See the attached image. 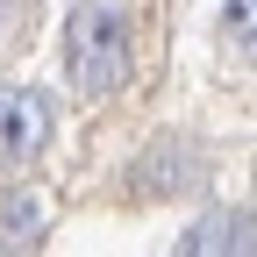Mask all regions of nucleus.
I'll use <instances>...</instances> for the list:
<instances>
[{"mask_svg": "<svg viewBox=\"0 0 257 257\" xmlns=\"http://www.w3.org/2000/svg\"><path fill=\"white\" fill-rule=\"evenodd\" d=\"M43 143H50V100H43V93L8 86V93H0V172L29 165Z\"/></svg>", "mask_w": 257, "mask_h": 257, "instance_id": "f03ea898", "label": "nucleus"}, {"mask_svg": "<svg viewBox=\"0 0 257 257\" xmlns=\"http://www.w3.org/2000/svg\"><path fill=\"white\" fill-rule=\"evenodd\" d=\"M0 22H15V0H0Z\"/></svg>", "mask_w": 257, "mask_h": 257, "instance_id": "39448f33", "label": "nucleus"}, {"mask_svg": "<svg viewBox=\"0 0 257 257\" xmlns=\"http://www.w3.org/2000/svg\"><path fill=\"white\" fill-rule=\"evenodd\" d=\"M221 36H229L236 57L257 64V0H221Z\"/></svg>", "mask_w": 257, "mask_h": 257, "instance_id": "20e7f679", "label": "nucleus"}, {"mask_svg": "<svg viewBox=\"0 0 257 257\" xmlns=\"http://www.w3.org/2000/svg\"><path fill=\"white\" fill-rule=\"evenodd\" d=\"M64 79L86 100H100V93H114L128 79V15L114 0H86L64 22Z\"/></svg>", "mask_w": 257, "mask_h": 257, "instance_id": "f257e3e1", "label": "nucleus"}, {"mask_svg": "<svg viewBox=\"0 0 257 257\" xmlns=\"http://www.w3.org/2000/svg\"><path fill=\"white\" fill-rule=\"evenodd\" d=\"M179 250H257V214H207Z\"/></svg>", "mask_w": 257, "mask_h": 257, "instance_id": "7ed1b4c3", "label": "nucleus"}]
</instances>
